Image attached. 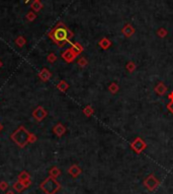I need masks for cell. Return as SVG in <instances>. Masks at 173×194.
Returning a JSON list of instances; mask_svg holds the SVG:
<instances>
[{"label": "cell", "instance_id": "1", "mask_svg": "<svg viewBox=\"0 0 173 194\" xmlns=\"http://www.w3.org/2000/svg\"><path fill=\"white\" fill-rule=\"evenodd\" d=\"M73 36L74 34L63 23H58L48 34L49 38L60 48H63L66 44H70Z\"/></svg>", "mask_w": 173, "mask_h": 194}, {"label": "cell", "instance_id": "2", "mask_svg": "<svg viewBox=\"0 0 173 194\" xmlns=\"http://www.w3.org/2000/svg\"><path fill=\"white\" fill-rule=\"evenodd\" d=\"M11 140L17 144L19 147H24L27 143H33L36 141V136L33 133H29L26 127L19 126L13 133L11 134Z\"/></svg>", "mask_w": 173, "mask_h": 194}, {"label": "cell", "instance_id": "3", "mask_svg": "<svg viewBox=\"0 0 173 194\" xmlns=\"http://www.w3.org/2000/svg\"><path fill=\"white\" fill-rule=\"evenodd\" d=\"M40 188H41L46 194H55L60 190L61 185L59 184V182L55 179V178L50 176L41 183Z\"/></svg>", "mask_w": 173, "mask_h": 194}, {"label": "cell", "instance_id": "4", "mask_svg": "<svg viewBox=\"0 0 173 194\" xmlns=\"http://www.w3.org/2000/svg\"><path fill=\"white\" fill-rule=\"evenodd\" d=\"M144 185L149 191H153V190H155L157 187H158L159 180L157 179L153 174H151L150 176H148L146 179L144 180Z\"/></svg>", "mask_w": 173, "mask_h": 194}, {"label": "cell", "instance_id": "5", "mask_svg": "<svg viewBox=\"0 0 173 194\" xmlns=\"http://www.w3.org/2000/svg\"><path fill=\"white\" fill-rule=\"evenodd\" d=\"M131 147H132V149H134L137 153H141L142 152H144V150L146 149L147 144L141 137H137L131 143Z\"/></svg>", "mask_w": 173, "mask_h": 194}, {"label": "cell", "instance_id": "6", "mask_svg": "<svg viewBox=\"0 0 173 194\" xmlns=\"http://www.w3.org/2000/svg\"><path fill=\"white\" fill-rule=\"evenodd\" d=\"M47 115H48V112L42 106H39L38 108H36L33 112V117L35 119L38 120V121H42V120H44L46 117H47Z\"/></svg>", "mask_w": 173, "mask_h": 194}, {"label": "cell", "instance_id": "7", "mask_svg": "<svg viewBox=\"0 0 173 194\" xmlns=\"http://www.w3.org/2000/svg\"><path fill=\"white\" fill-rule=\"evenodd\" d=\"M62 58L66 61L67 63H71V62H73L74 60H75V58L77 57L75 54L73 53L72 51H71V49H67V50H65L63 53H62Z\"/></svg>", "mask_w": 173, "mask_h": 194}, {"label": "cell", "instance_id": "8", "mask_svg": "<svg viewBox=\"0 0 173 194\" xmlns=\"http://www.w3.org/2000/svg\"><path fill=\"white\" fill-rule=\"evenodd\" d=\"M53 131H54V133L56 134L58 137H61V136H63L65 133H66V127H65L62 123H58L57 125L54 126Z\"/></svg>", "mask_w": 173, "mask_h": 194}, {"label": "cell", "instance_id": "9", "mask_svg": "<svg viewBox=\"0 0 173 194\" xmlns=\"http://www.w3.org/2000/svg\"><path fill=\"white\" fill-rule=\"evenodd\" d=\"M122 33L126 38H131V37L135 34V29L130 23H126V26L123 27Z\"/></svg>", "mask_w": 173, "mask_h": 194}, {"label": "cell", "instance_id": "10", "mask_svg": "<svg viewBox=\"0 0 173 194\" xmlns=\"http://www.w3.org/2000/svg\"><path fill=\"white\" fill-rule=\"evenodd\" d=\"M39 77H40V79H41L42 81L46 82V81H48L49 79L52 77V73L48 68H43L41 70V72L39 73Z\"/></svg>", "mask_w": 173, "mask_h": 194}, {"label": "cell", "instance_id": "11", "mask_svg": "<svg viewBox=\"0 0 173 194\" xmlns=\"http://www.w3.org/2000/svg\"><path fill=\"white\" fill-rule=\"evenodd\" d=\"M70 45H71V47H70V49H71V51L73 52L74 54L76 55V56H78V55H80L83 52V50H84V49H83V47L81 45L79 44V43H72L71 42L70 43Z\"/></svg>", "mask_w": 173, "mask_h": 194}, {"label": "cell", "instance_id": "12", "mask_svg": "<svg viewBox=\"0 0 173 194\" xmlns=\"http://www.w3.org/2000/svg\"><path fill=\"white\" fill-rule=\"evenodd\" d=\"M81 172H82V170H81V169H80L77 165L71 166V167L69 168V170H68V173H69L73 178L78 177L79 175L81 174Z\"/></svg>", "mask_w": 173, "mask_h": 194}, {"label": "cell", "instance_id": "13", "mask_svg": "<svg viewBox=\"0 0 173 194\" xmlns=\"http://www.w3.org/2000/svg\"><path fill=\"white\" fill-rule=\"evenodd\" d=\"M155 93L157 95H159V96H163V95H165V93L167 92V87L163 84V82H159L158 84L155 87Z\"/></svg>", "mask_w": 173, "mask_h": 194}, {"label": "cell", "instance_id": "14", "mask_svg": "<svg viewBox=\"0 0 173 194\" xmlns=\"http://www.w3.org/2000/svg\"><path fill=\"white\" fill-rule=\"evenodd\" d=\"M98 45H99V47L101 49H103V50H107L109 48L112 47V41H110L109 39H107V38H102L99 41V43H98Z\"/></svg>", "mask_w": 173, "mask_h": 194}, {"label": "cell", "instance_id": "15", "mask_svg": "<svg viewBox=\"0 0 173 194\" xmlns=\"http://www.w3.org/2000/svg\"><path fill=\"white\" fill-rule=\"evenodd\" d=\"M33 11L35 12H40L43 8V3L41 2V0H33V2L32 3V6H30Z\"/></svg>", "mask_w": 173, "mask_h": 194}, {"label": "cell", "instance_id": "16", "mask_svg": "<svg viewBox=\"0 0 173 194\" xmlns=\"http://www.w3.org/2000/svg\"><path fill=\"white\" fill-rule=\"evenodd\" d=\"M57 88L59 91H61V92H66L68 88H69V84H68L65 81H61L57 84Z\"/></svg>", "mask_w": 173, "mask_h": 194}, {"label": "cell", "instance_id": "17", "mask_svg": "<svg viewBox=\"0 0 173 194\" xmlns=\"http://www.w3.org/2000/svg\"><path fill=\"white\" fill-rule=\"evenodd\" d=\"M17 179H18L19 182H22V181H24V180L30 179V177H29V174L27 173L26 171H22V172H20V173L18 174Z\"/></svg>", "mask_w": 173, "mask_h": 194}, {"label": "cell", "instance_id": "18", "mask_svg": "<svg viewBox=\"0 0 173 194\" xmlns=\"http://www.w3.org/2000/svg\"><path fill=\"white\" fill-rule=\"evenodd\" d=\"M15 44H16L18 47H23L24 45H26V40L24 37L22 36H19V37H17L16 39H15Z\"/></svg>", "mask_w": 173, "mask_h": 194}, {"label": "cell", "instance_id": "19", "mask_svg": "<svg viewBox=\"0 0 173 194\" xmlns=\"http://www.w3.org/2000/svg\"><path fill=\"white\" fill-rule=\"evenodd\" d=\"M49 172H50V176L55 178V179H56L58 176H60V174H61L60 169H58L57 167H53Z\"/></svg>", "mask_w": 173, "mask_h": 194}, {"label": "cell", "instance_id": "20", "mask_svg": "<svg viewBox=\"0 0 173 194\" xmlns=\"http://www.w3.org/2000/svg\"><path fill=\"white\" fill-rule=\"evenodd\" d=\"M119 87L116 84V82H112V84L109 85V91L112 95H116L117 92H119Z\"/></svg>", "mask_w": 173, "mask_h": 194}, {"label": "cell", "instance_id": "21", "mask_svg": "<svg viewBox=\"0 0 173 194\" xmlns=\"http://www.w3.org/2000/svg\"><path fill=\"white\" fill-rule=\"evenodd\" d=\"M83 113H84V115L86 117H90V116L93 115L94 110L91 106H86L84 109H83Z\"/></svg>", "mask_w": 173, "mask_h": 194}, {"label": "cell", "instance_id": "22", "mask_svg": "<svg viewBox=\"0 0 173 194\" xmlns=\"http://www.w3.org/2000/svg\"><path fill=\"white\" fill-rule=\"evenodd\" d=\"M126 70H128L129 72L132 73V72H134L136 70V64L133 62V61H130V62L126 63Z\"/></svg>", "mask_w": 173, "mask_h": 194}, {"label": "cell", "instance_id": "23", "mask_svg": "<svg viewBox=\"0 0 173 194\" xmlns=\"http://www.w3.org/2000/svg\"><path fill=\"white\" fill-rule=\"evenodd\" d=\"M13 188L16 190L17 192H21L23 189H26V188H24V186H23V184L21 182H19V181H17L16 183L13 184Z\"/></svg>", "mask_w": 173, "mask_h": 194}, {"label": "cell", "instance_id": "24", "mask_svg": "<svg viewBox=\"0 0 173 194\" xmlns=\"http://www.w3.org/2000/svg\"><path fill=\"white\" fill-rule=\"evenodd\" d=\"M26 16V20H29V21H33L36 18V14L35 13V11L30 10V11L27 12Z\"/></svg>", "mask_w": 173, "mask_h": 194}, {"label": "cell", "instance_id": "25", "mask_svg": "<svg viewBox=\"0 0 173 194\" xmlns=\"http://www.w3.org/2000/svg\"><path fill=\"white\" fill-rule=\"evenodd\" d=\"M167 30H165L164 27H160V29L157 31V35H158V37H160V38H165L166 36H167Z\"/></svg>", "mask_w": 173, "mask_h": 194}, {"label": "cell", "instance_id": "26", "mask_svg": "<svg viewBox=\"0 0 173 194\" xmlns=\"http://www.w3.org/2000/svg\"><path fill=\"white\" fill-rule=\"evenodd\" d=\"M77 63H78V65L80 67H85L88 64V61H87V59H86V58L81 57V58H79V59H78Z\"/></svg>", "mask_w": 173, "mask_h": 194}, {"label": "cell", "instance_id": "27", "mask_svg": "<svg viewBox=\"0 0 173 194\" xmlns=\"http://www.w3.org/2000/svg\"><path fill=\"white\" fill-rule=\"evenodd\" d=\"M47 60H48V62H50V63H54V62H56V60H57V56H56V54H55V53H50V54L48 55Z\"/></svg>", "mask_w": 173, "mask_h": 194}, {"label": "cell", "instance_id": "28", "mask_svg": "<svg viewBox=\"0 0 173 194\" xmlns=\"http://www.w3.org/2000/svg\"><path fill=\"white\" fill-rule=\"evenodd\" d=\"M7 188H8V183L5 182V181H1V182H0V190L4 191V190H6Z\"/></svg>", "mask_w": 173, "mask_h": 194}, {"label": "cell", "instance_id": "29", "mask_svg": "<svg viewBox=\"0 0 173 194\" xmlns=\"http://www.w3.org/2000/svg\"><path fill=\"white\" fill-rule=\"evenodd\" d=\"M21 183H22L23 184V186H24V188H29V185H30V184H32V180H30V179H27V180H24V181H22V182H21Z\"/></svg>", "mask_w": 173, "mask_h": 194}, {"label": "cell", "instance_id": "30", "mask_svg": "<svg viewBox=\"0 0 173 194\" xmlns=\"http://www.w3.org/2000/svg\"><path fill=\"white\" fill-rule=\"evenodd\" d=\"M167 109L171 114H173V100H171L169 103L167 104Z\"/></svg>", "mask_w": 173, "mask_h": 194}, {"label": "cell", "instance_id": "31", "mask_svg": "<svg viewBox=\"0 0 173 194\" xmlns=\"http://www.w3.org/2000/svg\"><path fill=\"white\" fill-rule=\"evenodd\" d=\"M168 99L169 100H173V92H171V93H169V95H168Z\"/></svg>", "mask_w": 173, "mask_h": 194}, {"label": "cell", "instance_id": "32", "mask_svg": "<svg viewBox=\"0 0 173 194\" xmlns=\"http://www.w3.org/2000/svg\"><path fill=\"white\" fill-rule=\"evenodd\" d=\"M2 129H3V126H2V124H1V123H0V132L2 131Z\"/></svg>", "mask_w": 173, "mask_h": 194}, {"label": "cell", "instance_id": "33", "mask_svg": "<svg viewBox=\"0 0 173 194\" xmlns=\"http://www.w3.org/2000/svg\"><path fill=\"white\" fill-rule=\"evenodd\" d=\"M6 194H14V192H12V191H8Z\"/></svg>", "mask_w": 173, "mask_h": 194}, {"label": "cell", "instance_id": "34", "mask_svg": "<svg viewBox=\"0 0 173 194\" xmlns=\"http://www.w3.org/2000/svg\"><path fill=\"white\" fill-rule=\"evenodd\" d=\"M2 65H3V64H2V61L0 60V68H1V67H2Z\"/></svg>", "mask_w": 173, "mask_h": 194}, {"label": "cell", "instance_id": "35", "mask_svg": "<svg viewBox=\"0 0 173 194\" xmlns=\"http://www.w3.org/2000/svg\"><path fill=\"white\" fill-rule=\"evenodd\" d=\"M30 1V0H26V3H29Z\"/></svg>", "mask_w": 173, "mask_h": 194}]
</instances>
